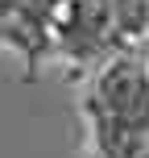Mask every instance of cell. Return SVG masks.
<instances>
[{
    "mask_svg": "<svg viewBox=\"0 0 149 158\" xmlns=\"http://www.w3.org/2000/svg\"><path fill=\"white\" fill-rule=\"evenodd\" d=\"M83 108L116 125L149 129V58H112L95 75Z\"/></svg>",
    "mask_w": 149,
    "mask_h": 158,
    "instance_id": "cell-1",
    "label": "cell"
}]
</instances>
